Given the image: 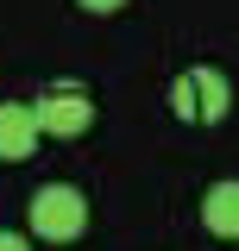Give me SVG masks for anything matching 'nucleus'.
Masks as SVG:
<instances>
[{
	"instance_id": "6",
	"label": "nucleus",
	"mask_w": 239,
	"mask_h": 251,
	"mask_svg": "<svg viewBox=\"0 0 239 251\" xmlns=\"http://www.w3.org/2000/svg\"><path fill=\"white\" fill-rule=\"evenodd\" d=\"M76 6H89V13H120L126 0H76Z\"/></svg>"
},
{
	"instance_id": "7",
	"label": "nucleus",
	"mask_w": 239,
	"mask_h": 251,
	"mask_svg": "<svg viewBox=\"0 0 239 251\" xmlns=\"http://www.w3.org/2000/svg\"><path fill=\"white\" fill-rule=\"evenodd\" d=\"M0 251H31V245L19 239V232H0Z\"/></svg>"
},
{
	"instance_id": "1",
	"label": "nucleus",
	"mask_w": 239,
	"mask_h": 251,
	"mask_svg": "<svg viewBox=\"0 0 239 251\" xmlns=\"http://www.w3.org/2000/svg\"><path fill=\"white\" fill-rule=\"evenodd\" d=\"M227 107H233V82L220 75V69H182L177 82H170V113L189 126H220L227 120Z\"/></svg>"
},
{
	"instance_id": "5",
	"label": "nucleus",
	"mask_w": 239,
	"mask_h": 251,
	"mask_svg": "<svg viewBox=\"0 0 239 251\" xmlns=\"http://www.w3.org/2000/svg\"><path fill=\"white\" fill-rule=\"evenodd\" d=\"M202 226L214 239H239V182H214L202 195Z\"/></svg>"
},
{
	"instance_id": "2",
	"label": "nucleus",
	"mask_w": 239,
	"mask_h": 251,
	"mask_svg": "<svg viewBox=\"0 0 239 251\" xmlns=\"http://www.w3.org/2000/svg\"><path fill=\"white\" fill-rule=\"evenodd\" d=\"M82 226H89V201H82V188L44 182L38 195H31V232H38V239L69 245V239H82Z\"/></svg>"
},
{
	"instance_id": "3",
	"label": "nucleus",
	"mask_w": 239,
	"mask_h": 251,
	"mask_svg": "<svg viewBox=\"0 0 239 251\" xmlns=\"http://www.w3.org/2000/svg\"><path fill=\"white\" fill-rule=\"evenodd\" d=\"M31 107H38V126H44L51 138H82L94 126V94L82 88V82H51Z\"/></svg>"
},
{
	"instance_id": "4",
	"label": "nucleus",
	"mask_w": 239,
	"mask_h": 251,
	"mask_svg": "<svg viewBox=\"0 0 239 251\" xmlns=\"http://www.w3.org/2000/svg\"><path fill=\"white\" fill-rule=\"evenodd\" d=\"M44 138L38 126V107L31 100H0V163H26Z\"/></svg>"
}]
</instances>
